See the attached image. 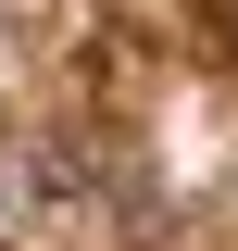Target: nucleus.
I'll return each mask as SVG.
<instances>
[]
</instances>
